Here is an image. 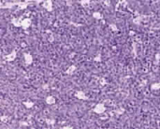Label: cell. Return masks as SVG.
I'll use <instances>...</instances> for the list:
<instances>
[{
	"instance_id": "obj_1",
	"label": "cell",
	"mask_w": 160,
	"mask_h": 129,
	"mask_svg": "<svg viewBox=\"0 0 160 129\" xmlns=\"http://www.w3.org/2000/svg\"><path fill=\"white\" fill-rule=\"evenodd\" d=\"M31 25V20L29 18H25V19H22V27L23 29H27L29 28Z\"/></svg>"
},
{
	"instance_id": "obj_2",
	"label": "cell",
	"mask_w": 160,
	"mask_h": 129,
	"mask_svg": "<svg viewBox=\"0 0 160 129\" xmlns=\"http://www.w3.org/2000/svg\"><path fill=\"white\" fill-rule=\"evenodd\" d=\"M11 22H12V24L13 25H15V26H22V19H21V18H13L12 20H11Z\"/></svg>"
},
{
	"instance_id": "obj_3",
	"label": "cell",
	"mask_w": 160,
	"mask_h": 129,
	"mask_svg": "<svg viewBox=\"0 0 160 129\" xmlns=\"http://www.w3.org/2000/svg\"><path fill=\"white\" fill-rule=\"evenodd\" d=\"M43 7L48 10V11H52V1H45L43 3Z\"/></svg>"
},
{
	"instance_id": "obj_4",
	"label": "cell",
	"mask_w": 160,
	"mask_h": 129,
	"mask_svg": "<svg viewBox=\"0 0 160 129\" xmlns=\"http://www.w3.org/2000/svg\"><path fill=\"white\" fill-rule=\"evenodd\" d=\"M104 110H105V108H104V106H103L102 104H99V105H98V106L96 107V109H95V111H96L97 112H98V113H101V112H104Z\"/></svg>"
},
{
	"instance_id": "obj_5",
	"label": "cell",
	"mask_w": 160,
	"mask_h": 129,
	"mask_svg": "<svg viewBox=\"0 0 160 129\" xmlns=\"http://www.w3.org/2000/svg\"><path fill=\"white\" fill-rule=\"evenodd\" d=\"M93 18L98 19V20H100V19H102V14L100 12L95 11V12H93Z\"/></svg>"
},
{
	"instance_id": "obj_6",
	"label": "cell",
	"mask_w": 160,
	"mask_h": 129,
	"mask_svg": "<svg viewBox=\"0 0 160 129\" xmlns=\"http://www.w3.org/2000/svg\"><path fill=\"white\" fill-rule=\"evenodd\" d=\"M18 9H25L27 7V3H18Z\"/></svg>"
},
{
	"instance_id": "obj_7",
	"label": "cell",
	"mask_w": 160,
	"mask_h": 129,
	"mask_svg": "<svg viewBox=\"0 0 160 129\" xmlns=\"http://www.w3.org/2000/svg\"><path fill=\"white\" fill-rule=\"evenodd\" d=\"M24 57H25V60H26V62H27L28 64H30V63L32 62V56H31L30 54H25Z\"/></svg>"
},
{
	"instance_id": "obj_8",
	"label": "cell",
	"mask_w": 160,
	"mask_h": 129,
	"mask_svg": "<svg viewBox=\"0 0 160 129\" xmlns=\"http://www.w3.org/2000/svg\"><path fill=\"white\" fill-rule=\"evenodd\" d=\"M81 4L83 6V7H88L90 5V1L88 0H84V1H81Z\"/></svg>"
},
{
	"instance_id": "obj_9",
	"label": "cell",
	"mask_w": 160,
	"mask_h": 129,
	"mask_svg": "<svg viewBox=\"0 0 160 129\" xmlns=\"http://www.w3.org/2000/svg\"><path fill=\"white\" fill-rule=\"evenodd\" d=\"M15 56H16V52H13L12 53H10V54H9V56H8V57H7V59H8V60H12L13 58H15Z\"/></svg>"
},
{
	"instance_id": "obj_10",
	"label": "cell",
	"mask_w": 160,
	"mask_h": 129,
	"mask_svg": "<svg viewBox=\"0 0 160 129\" xmlns=\"http://www.w3.org/2000/svg\"><path fill=\"white\" fill-rule=\"evenodd\" d=\"M47 103H49V104H52V103H54V98H53V97H49L47 98Z\"/></svg>"
},
{
	"instance_id": "obj_11",
	"label": "cell",
	"mask_w": 160,
	"mask_h": 129,
	"mask_svg": "<svg viewBox=\"0 0 160 129\" xmlns=\"http://www.w3.org/2000/svg\"><path fill=\"white\" fill-rule=\"evenodd\" d=\"M110 27H111V29L112 31H117L118 30V28H117V26L115 24H110Z\"/></svg>"
},
{
	"instance_id": "obj_12",
	"label": "cell",
	"mask_w": 160,
	"mask_h": 129,
	"mask_svg": "<svg viewBox=\"0 0 160 129\" xmlns=\"http://www.w3.org/2000/svg\"><path fill=\"white\" fill-rule=\"evenodd\" d=\"M153 88H154V89H157V88H159V84H154V86H153Z\"/></svg>"
},
{
	"instance_id": "obj_13",
	"label": "cell",
	"mask_w": 160,
	"mask_h": 129,
	"mask_svg": "<svg viewBox=\"0 0 160 129\" xmlns=\"http://www.w3.org/2000/svg\"><path fill=\"white\" fill-rule=\"evenodd\" d=\"M64 129H71V128H69V127H68H68H65Z\"/></svg>"
}]
</instances>
